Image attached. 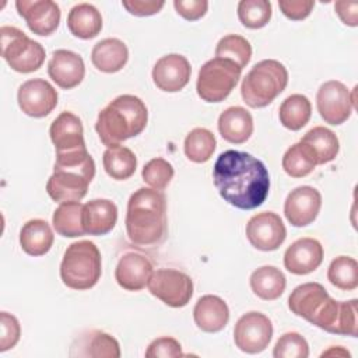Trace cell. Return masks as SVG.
<instances>
[{"instance_id": "6da1fadb", "label": "cell", "mask_w": 358, "mask_h": 358, "mask_svg": "<svg viewBox=\"0 0 358 358\" xmlns=\"http://www.w3.org/2000/svg\"><path fill=\"white\" fill-rule=\"evenodd\" d=\"M213 179L220 196L239 210L262 206L270 190L266 165L253 155L236 150H227L218 155Z\"/></svg>"}, {"instance_id": "7a4b0ae2", "label": "cell", "mask_w": 358, "mask_h": 358, "mask_svg": "<svg viewBox=\"0 0 358 358\" xmlns=\"http://www.w3.org/2000/svg\"><path fill=\"white\" fill-rule=\"evenodd\" d=\"M124 224L131 243L141 248L162 243L168 231L165 196L151 187L137 189L127 201Z\"/></svg>"}, {"instance_id": "3957f363", "label": "cell", "mask_w": 358, "mask_h": 358, "mask_svg": "<svg viewBox=\"0 0 358 358\" xmlns=\"http://www.w3.org/2000/svg\"><path fill=\"white\" fill-rule=\"evenodd\" d=\"M148 110L145 103L136 95L124 94L110 101L99 113L95 130L106 147L138 136L147 126Z\"/></svg>"}, {"instance_id": "277c9868", "label": "cell", "mask_w": 358, "mask_h": 358, "mask_svg": "<svg viewBox=\"0 0 358 358\" xmlns=\"http://www.w3.org/2000/svg\"><path fill=\"white\" fill-rule=\"evenodd\" d=\"M95 176V162L87 150L56 154L53 173L46 183V192L56 203L80 201Z\"/></svg>"}, {"instance_id": "5b68a950", "label": "cell", "mask_w": 358, "mask_h": 358, "mask_svg": "<svg viewBox=\"0 0 358 358\" xmlns=\"http://www.w3.org/2000/svg\"><path fill=\"white\" fill-rule=\"evenodd\" d=\"M288 71L282 63L264 59L256 63L245 76L241 85L243 102L255 109L270 105L287 87Z\"/></svg>"}, {"instance_id": "8992f818", "label": "cell", "mask_w": 358, "mask_h": 358, "mask_svg": "<svg viewBox=\"0 0 358 358\" xmlns=\"http://www.w3.org/2000/svg\"><path fill=\"white\" fill-rule=\"evenodd\" d=\"M101 274V252L94 242L78 241L67 246L60 263V278L66 287L76 291L90 289L99 281Z\"/></svg>"}, {"instance_id": "52a82bcc", "label": "cell", "mask_w": 358, "mask_h": 358, "mask_svg": "<svg viewBox=\"0 0 358 358\" xmlns=\"http://www.w3.org/2000/svg\"><path fill=\"white\" fill-rule=\"evenodd\" d=\"M241 73L242 69L229 59H210L199 70L197 95L208 103L222 102L236 87Z\"/></svg>"}, {"instance_id": "ba28073f", "label": "cell", "mask_w": 358, "mask_h": 358, "mask_svg": "<svg viewBox=\"0 0 358 358\" xmlns=\"http://www.w3.org/2000/svg\"><path fill=\"white\" fill-rule=\"evenodd\" d=\"M0 45L1 57L14 71L32 73L42 67L45 62L43 46L15 27L3 25L0 28Z\"/></svg>"}, {"instance_id": "9c48e42d", "label": "cell", "mask_w": 358, "mask_h": 358, "mask_svg": "<svg viewBox=\"0 0 358 358\" xmlns=\"http://www.w3.org/2000/svg\"><path fill=\"white\" fill-rule=\"evenodd\" d=\"M147 287L151 295L171 308L186 306L193 295L192 278L186 273L175 268H158L152 271Z\"/></svg>"}, {"instance_id": "30bf717a", "label": "cell", "mask_w": 358, "mask_h": 358, "mask_svg": "<svg viewBox=\"0 0 358 358\" xmlns=\"http://www.w3.org/2000/svg\"><path fill=\"white\" fill-rule=\"evenodd\" d=\"M273 337L271 320L260 312H248L242 315L234 327L235 345L246 354H259L264 351Z\"/></svg>"}, {"instance_id": "8fae6325", "label": "cell", "mask_w": 358, "mask_h": 358, "mask_svg": "<svg viewBox=\"0 0 358 358\" xmlns=\"http://www.w3.org/2000/svg\"><path fill=\"white\" fill-rule=\"evenodd\" d=\"M316 106L320 117L333 126L347 122L352 113L354 105L350 90L337 80L323 83L316 94Z\"/></svg>"}, {"instance_id": "7c38bea8", "label": "cell", "mask_w": 358, "mask_h": 358, "mask_svg": "<svg viewBox=\"0 0 358 358\" xmlns=\"http://www.w3.org/2000/svg\"><path fill=\"white\" fill-rule=\"evenodd\" d=\"M312 324L327 333L357 337V299L336 301L330 296Z\"/></svg>"}, {"instance_id": "4fadbf2b", "label": "cell", "mask_w": 358, "mask_h": 358, "mask_svg": "<svg viewBox=\"0 0 358 358\" xmlns=\"http://www.w3.org/2000/svg\"><path fill=\"white\" fill-rule=\"evenodd\" d=\"M246 238L253 248L263 252H271L284 243L287 229L278 214L263 211L248 221Z\"/></svg>"}, {"instance_id": "5bb4252c", "label": "cell", "mask_w": 358, "mask_h": 358, "mask_svg": "<svg viewBox=\"0 0 358 358\" xmlns=\"http://www.w3.org/2000/svg\"><path fill=\"white\" fill-rule=\"evenodd\" d=\"M20 109L31 117H45L57 105L55 87L43 78H32L22 83L17 92Z\"/></svg>"}, {"instance_id": "9a60e30c", "label": "cell", "mask_w": 358, "mask_h": 358, "mask_svg": "<svg viewBox=\"0 0 358 358\" xmlns=\"http://www.w3.org/2000/svg\"><path fill=\"white\" fill-rule=\"evenodd\" d=\"M322 194L312 186H298L291 190L284 203L287 221L294 227H306L319 215Z\"/></svg>"}, {"instance_id": "2e32d148", "label": "cell", "mask_w": 358, "mask_h": 358, "mask_svg": "<svg viewBox=\"0 0 358 358\" xmlns=\"http://www.w3.org/2000/svg\"><path fill=\"white\" fill-rule=\"evenodd\" d=\"M15 7L28 28L39 36H48L59 27L60 8L52 0H17Z\"/></svg>"}, {"instance_id": "e0dca14e", "label": "cell", "mask_w": 358, "mask_h": 358, "mask_svg": "<svg viewBox=\"0 0 358 358\" xmlns=\"http://www.w3.org/2000/svg\"><path fill=\"white\" fill-rule=\"evenodd\" d=\"M192 74L189 60L178 53H169L157 60L152 69V81L158 90L178 92L183 90Z\"/></svg>"}, {"instance_id": "ac0fdd59", "label": "cell", "mask_w": 358, "mask_h": 358, "mask_svg": "<svg viewBox=\"0 0 358 358\" xmlns=\"http://www.w3.org/2000/svg\"><path fill=\"white\" fill-rule=\"evenodd\" d=\"M50 140L56 154L76 152L87 150L84 141V129L78 116L73 112H62L50 124Z\"/></svg>"}, {"instance_id": "d6986e66", "label": "cell", "mask_w": 358, "mask_h": 358, "mask_svg": "<svg viewBox=\"0 0 358 358\" xmlns=\"http://www.w3.org/2000/svg\"><path fill=\"white\" fill-rule=\"evenodd\" d=\"M323 262V246L317 239L301 238L292 242L284 253L285 268L296 275L315 271Z\"/></svg>"}, {"instance_id": "ffe728a7", "label": "cell", "mask_w": 358, "mask_h": 358, "mask_svg": "<svg viewBox=\"0 0 358 358\" xmlns=\"http://www.w3.org/2000/svg\"><path fill=\"white\" fill-rule=\"evenodd\" d=\"M48 74L60 88L71 90L77 87L85 76L84 60L76 52L67 49L55 50L48 63Z\"/></svg>"}, {"instance_id": "44dd1931", "label": "cell", "mask_w": 358, "mask_h": 358, "mask_svg": "<svg viewBox=\"0 0 358 358\" xmlns=\"http://www.w3.org/2000/svg\"><path fill=\"white\" fill-rule=\"evenodd\" d=\"M152 271V264L145 256L136 252H129L117 262L115 278L123 289L140 291L148 284Z\"/></svg>"}, {"instance_id": "7402d4cb", "label": "cell", "mask_w": 358, "mask_h": 358, "mask_svg": "<svg viewBox=\"0 0 358 358\" xmlns=\"http://www.w3.org/2000/svg\"><path fill=\"white\" fill-rule=\"evenodd\" d=\"M329 298L330 295L322 284L305 282L294 288L288 296V308L294 315L312 323Z\"/></svg>"}, {"instance_id": "603a6c76", "label": "cell", "mask_w": 358, "mask_h": 358, "mask_svg": "<svg viewBox=\"0 0 358 358\" xmlns=\"http://www.w3.org/2000/svg\"><path fill=\"white\" fill-rule=\"evenodd\" d=\"M116 221L117 207L108 199H94L83 207V227L88 235H106L115 228Z\"/></svg>"}, {"instance_id": "cb8c5ba5", "label": "cell", "mask_w": 358, "mask_h": 358, "mask_svg": "<svg viewBox=\"0 0 358 358\" xmlns=\"http://www.w3.org/2000/svg\"><path fill=\"white\" fill-rule=\"evenodd\" d=\"M193 319L200 330L218 333L229 320V309L222 298L217 295H203L194 305Z\"/></svg>"}, {"instance_id": "d4e9b609", "label": "cell", "mask_w": 358, "mask_h": 358, "mask_svg": "<svg viewBox=\"0 0 358 358\" xmlns=\"http://www.w3.org/2000/svg\"><path fill=\"white\" fill-rule=\"evenodd\" d=\"M218 131L225 141L242 144L253 133V117L242 106H229L218 117Z\"/></svg>"}, {"instance_id": "484cf974", "label": "cell", "mask_w": 358, "mask_h": 358, "mask_svg": "<svg viewBox=\"0 0 358 358\" xmlns=\"http://www.w3.org/2000/svg\"><path fill=\"white\" fill-rule=\"evenodd\" d=\"M129 60L126 43L117 38H106L94 45L91 52L92 64L102 73L120 71Z\"/></svg>"}, {"instance_id": "4316f807", "label": "cell", "mask_w": 358, "mask_h": 358, "mask_svg": "<svg viewBox=\"0 0 358 358\" xmlns=\"http://www.w3.org/2000/svg\"><path fill=\"white\" fill-rule=\"evenodd\" d=\"M55 235L50 225L41 218L27 221L20 231L21 249L34 257L46 255L50 250Z\"/></svg>"}, {"instance_id": "83f0119b", "label": "cell", "mask_w": 358, "mask_h": 358, "mask_svg": "<svg viewBox=\"0 0 358 358\" xmlns=\"http://www.w3.org/2000/svg\"><path fill=\"white\" fill-rule=\"evenodd\" d=\"M69 31L80 39H92L102 29V15L90 3L76 4L67 15Z\"/></svg>"}, {"instance_id": "f1b7e54d", "label": "cell", "mask_w": 358, "mask_h": 358, "mask_svg": "<svg viewBox=\"0 0 358 358\" xmlns=\"http://www.w3.org/2000/svg\"><path fill=\"white\" fill-rule=\"evenodd\" d=\"M250 288L263 301H274L282 295L287 285L284 273L274 266H262L249 278Z\"/></svg>"}, {"instance_id": "f546056e", "label": "cell", "mask_w": 358, "mask_h": 358, "mask_svg": "<svg viewBox=\"0 0 358 358\" xmlns=\"http://www.w3.org/2000/svg\"><path fill=\"white\" fill-rule=\"evenodd\" d=\"M83 207L80 201H64L55 210L52 224L55 231L64 238L85 235L83 227Z\"/></svg>"}, {"instance_id": "4dcf8cb0", "label": "cell", "mask_w": 358, "mask_h": 358, "mask_svg": "<svg viewBox=\"0 0 358 358\" xmlns=\"http://www.w3.org/2000/svg\"><path fill=\"white\" fill-rule=\"evenodd\" d=\"M310 115V101L302 94H292L287 96L278 109V117L281 124L292 131L301 130L309 122Z\"/></svg>"}, {"instance_id": "1f68e13d", "label": "cell", "mask_w": 358, "mask_h": 358, "mask_svg": "<svg viewBox=\"0 0 358 358\" xmlns=\"http://www.w3.org/2000/svg\"><path fill=\"white\" fill-rule=\"evenodd\" d=\"M105 172L116 180L129 179L137 168V158L134 152L124 145L108 147L102 157Z\"/></svg>"}, {"instance_id": "d6a6232c", "label": "cell", "mask_w": 358, "mask_h": 358, "mask_svg": "<svg viewBox=\"0 0 358 358\" xmlns=\"http://www.w3.org/2000/svg\"><path fill=\"white\" fill-rule=\"evenodd\" d=\"M317 165L316 152L306 143L292 144L282 157V169L291 178H303Z\"/></svg>"}, {"instance_id": "836d02e7", "label": "cell", "mask_w": 358, "mask_h": 358, "mask_svg": "<svg viewBox=\"0 0 358 358\" xmlns=\"http://www.w3.org/2000/svg\"><path fill=\"white\" fill-rule=\"evenodd\" d=\"M301 141L306 143L313 148L317 157V165H323L333 161L340 150L337 136L330 129L323 126H316L306 131Z\"/></svg>"}, {"instance_id": "e575fe53", "label": "cell", "mask_w": 358, "mask_h": 358, "mask_svg": "<svg viewBox=\"0 0 358 358\" xmlns=\"http://www.w3.org/2000/svg\"><path fill=\"white\" fill-rule=\"evenodd\" d=\"M81 351L77 352L80 357H92V358H119L120 345L117 340L105 333V331H91L88 336L83 337L78 341Z\"/></svg>"}, {"instance_id": "d590c367", "label": "cell", "mask_w": 358, "mask_h": 358, "mask_svg": "<svg viewBox=\"0 0 358 358\" xmlns=\"http://www.w3.org/2000/svg\"><path fill=\"white\" fill-rule=\"evenodd\" d=\"M215 137L214 134L204 127H196L185 138L183 143V150L185 155L196 164H203L207 162L214 151H215Z\"/></svg>"}, {"instance_id": "8d00e7d4", "label": "cell", "mask_w": 358, "mask_h": 358, "mask_svg": "<svg viewBox=\"0 0 358 358\" xmlns=\"http://www.w3.org/2000/svg\"><path fill=\"white\" fill-rule=\"evenodd\" d=\"M327 280L343 291H352L358 287V264L354 257L338 256L331 260L327 268Z\"/></svg>"}, {"instance_id": "74e56055", "label": "cell", "mask_w": 358, "mask_h": 358, "mask_svg": "<svg viewBox=\"0 0 358 358\" xmlns=\"http://www.w3.org/2000/svg\"><path fill=\"white\" fill-rule=\"evenodd\" d=\"M215 57L229 59L235 62L241 69H243L250 62L252 46L246 38L229 34L218 41L215 46Z\"/></svg>"}, {"instance_id": "f35d334b", "label": "cell", "mask_w": 358, "mask_h": 358, "mask_svg": "<svg viewBox=\"0 0 358 358\" xmlns=\"http://www.w3.org/2000/svg\"><path fill=\"white\" fill-rule=\"evenodd\" d=\"M271 3L267 0H241L238 3V18L243 27L259 29L271 18Z\"/></svg>"}, {"instance_id": "ab89813d", "label": "cell", "mask_w": 358, "mask_h": 358, "mask_svg": "<svg viewBox=\"0 0 358 358\" xmlns=\"http://www.w3.org/2000/svg\"><path fill=\"white\" fill-rule=\"evenodd\" d=\"M173 166L171 165V162H168L164 158H152L150 159L143 171H141V176L143 180L155 190H164L172 180L173 178Z\"/></svg>"}, {"instance_id": "60d3db41", "label": "cell", "mask_w": 358, "mask_h": 358, "mask_svg": "<svg viewBox=\"0 0 358 358\" xmlns=\"http://www.w3.org/2000/svg\"><path fill=\"white\" fill-rule=\"evenodd\" d=\"M274 358H308V341L296 331L284 333L275 343L273 350Z\"/></svg>"}, {"instance_id": "b9f144b4", "label": "cell", "mask_w": 358, "mask_h": 358, "mask_svg": "<svg viewBox=\"0 0 358 358\" xmlns=\"http://www.w3.org/2000/svg\"><path fill=\"white\" fill-rule=\"evenodd\" d=\"M147 358H176L183 357L180 343L173 337H158L152 340L147 350Z\"/></svg>"}, {"instance_id": "7bdbcfd3", "label": "cell", "mask_w": 358, "mask_h": 358, "mask_svg": "<svg viewBox=\"0 0 358 358\" xmlns=\"http://www.w3.org/2000/svg\"><path fill=\"white\" fill-rule=\"evenodd\" d=\"M0 323H1V333H0V351L4 352L10 348H13L21 336V326L18 319L8 313L1 312L0 315Z\"/></svg>"}, {"instance_id": "ee69618b", "label": "cell", "mask_w": 358, "mask_h": 358, "mask_svg": "<svg viewBox=\"0 0 358 358\" xmlns=\"http://www.w3.org/2000/svg\"><path fill=\"white\" fill-rule=\"evenodd\" d=\"M315 6L312 0H280L278 7L281 13L292 21H301L309 17Z\"/></svg>"}, {"instance_id": "f6af8a7d", "label": "cell", "mask_w": 358, "mask_h": 358, "mask_svg": "<svg viewBox=\"0 0 358 358\" xmlns=\"http://www.w3.org/2000/svg\"><path fill=\"white\" fill-rule=\"evenodd\" d=\"M173 7L176 13L187 21H197L206 15L208 10L207 0H175Z\"/></svg>"}, {"instance_id": "bcb514c9", "label": "cell", "mask_w": 358, "mask_h": 358, "mask_svg": "<svg viewBox=\"0 0 358 358\" xmlns=\"http://www.w3.org/2000/svg\"><path fill=\"white\" fill-rule=\"evenodd\" d=\"M122 6L127 10V13L136 17H148L161 11L165 6L162 0H123Z\"/></svg>"}, {"instance_id": "7dc6e473", "label": "cell", "mask_w": 358, "mask_h": 358, "mask_svg": "<svg viewBox=\"0 0 358 358\" xmlns=\"http://www.w3.org/2000/svg\"><path fill=\"white\" fill-rule=\"evenodd\" d=\"M334 10L345 25L348 27L358 25V1L338 0L334 3Z\"/></svg>"}, {"instance_id": "c3c4849f", "label": "cell", "mask_w": 358, "mask_h": 358, "mask_svg": "<svg viewBox=\"0 0 358 358\" xmlns=\"http://www.w3.org/2000/svg\"><path fill=\"white\" fill-rule=\"evenodd\" d=\"M329 355H336V357H350L351 354H350L347 350H344L343 347L337 345L336 348H334V347H331V348H329L327 351H323L320 357H329Z\"/></svg>"}]
</instances>
